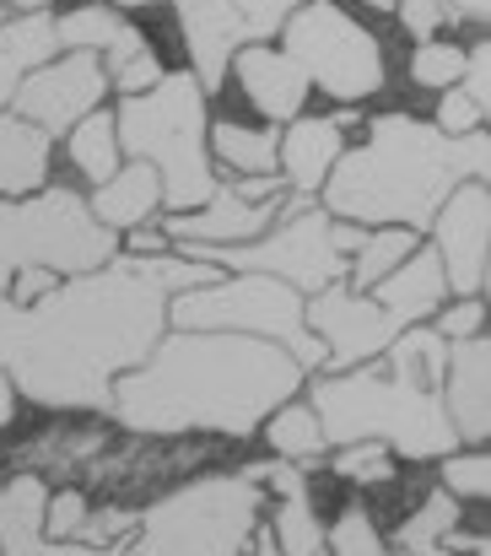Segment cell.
Here are the masks:
<instances>
[{"instance_id":"4316f807","label":"cell","mask_w":491,"mask_h":556,"mask_svg":"<svg viewBox=\"0 0 491 556\" xmlns=\"http://www.w3.org/2000/svg\"><path fill=\"white\" fill-rule=\"evenodd\" d=\"M265 443H270V454L276 459H292V465H319L329 454V438L325 427H319V410L309 405V394H292V400H281L265 421Z\"/></svg>"},{"instance_id":"8fae6325","label":"cell","mask_w":491,"mask_h":556,"mask_svg":"<svg viewBox=\"0 0 491 556\" xmlns=\"http://www.w3.org/2000/svg\"><path fill=\"white\" fill-rule=\"evenodd\" d=\"M303 0H173L178 38L189 49V76L216 92L227 81V65L243 43H270L281 22Z\"/></svg>"},{"instance_id":"d590c367","label":"cell","mask_w":491,"mask_h":556,"mask_svg":"<svg viewBox=\"0 0 491 556\" xmlns=\"http://www.w3.org/2000/svg\"><path fill=\"white\" fill-rule=\"evenodd\" d=\"M432 125H438L443 136H476V130H487V114H481L459 87H443V92H438V114H432Z\"/></svg>"},{"instance_id":"ab89813d","label":"cell","mask_w":491,"mask_h":556,"mask_svg":"<svg viewBox=\"0 0 491 556\" xmlns=\"http://www.w3.org/2000/svg\"><path fill=\"white\" fill-rule=\"evenodd\" d=\"M60 276L54 270H43V265H22V270H11V287H5V303H38L49 287H54Z\"/></svg>"},{"instance_id":"8992f818","label":"cell","mask_w":491,"mask_h":556,"mask_svg":"<svg viewBox=\"0 0 491 556\" xmlns=\"http://www.w3.org/2000/svg\"><path fill=\"white\" fill-rule=\"evenodd\" d=\"M265 514L270 492L249 465L211 470L147 503L125 546L130 556H249Z\"/></svg>"},{"instance_id":"6da1fadb","label":"cell","mask_w":491,"mask_h":556,"mask_svg":"<svg viewBox=\"0 0 491 556\" xmlns=\"http://www.w3.org/2000/svg\"><path fill=\"white\" fill-rule=\"evenodd\" d=\"M167 330V292L136 254L60 276L38 303L0 298V372L49 410H109L114 378Z\"/></svg>"},{"instance_id":"74e56055","label":"cell","mask_w":491,"mask_h":556,"mask_svg":"<svg viewBox=\"0 0 491 556\" xmlns=\"http://www.w3.org/2000/svg\"><path fill=\"white\" fill-rule=\"evenodd\" d=\"M416 43L421 38H438V27L449 22V11H443V0H394V11H389Z\"/></svg>"},{"instance_id":"ee69618b","label":"cell","mask_w":491,"mask_h":556,"mask_svg":"<svg viewBox=\"0 0 491 556\" xmlns=\"http://www.w3.org/2000/svg\"><path fill=\"white\" fill-rule=\"evenodd\" d=\"M5 11H54V0H5Z\"/></svg>"},{"instance_id":"484cf974","label":"cell","mask_w":491,"mask_h":556,"mask_svg":"<svg viewBox=\"0 0 491 556\" xmlns=\"http://www.w3.org/2000/svg\"><path fill=\"white\" fill-rule=\"evenodd\" d=\"M276 125H243V119H211L205 147L232 179H270L276 174Z\"/></svg>"},{"instance_id":"f546056e","label":"cell","mask_w":491,"mask_h":556,"mask_svg":"<svg viewBox=\"0 0 491 556\" xmlns=\"http://www.w3.org/2000/svg\"><path fill=\"white\" fill-rule=\"evenodd\" d=\"M438 465V486L449 492V497H459V503H487L491 497V454L487 443H459V448H449L443 459H432Z\"/></svg>"},{"instance_id":"ba28073f","label":"cell","mask_w":491,"mask_h":556,"mask_svg":"<svg viewBox=\"0 0 491 556\" xmlns=\"http://www.w3.org/2000/svg\"><path fill=\"white\" fill-rule=\"evenodd\" d=\"M119 254V232H109L87 194L65 185H43L33 194H0V265H43L54 276L98 270Z\"/></svg>"},{"instance_id":"ac0fdd59","label":"cell","mask_w":491,"mask_h":556,"mask_svg":"<svg viewBox=\"0 0 491 556\" xmlns=\"http://www.w3.org/2000/svg\"><path fill=\"white\" fill-rule=\"evenodd\" d=\"M43 476H11L0 486V556H130L125 541L87 546V541H49L43 535Z\"/></svg>"},{"instance_id":"9a60e30c","label":"cell","mask_w":491,"mask_h":556,"mask_svg":"<svg viewBox=\"0 0 491 556\" xmlns=\"http://www.w3.org/2000/svg\"><path fill=\"white\" fill-rule=\"evenodd\" d=\"M109 98V76H103V60L87 54V49H60L54 60H43L38 71H27L11 92V114L33 119L38 130L49 136H65L81 114L103 109Z\"/></svg>"},{"instance_id":"60d3db41","label":"cell","mask_w":491,"mask_h":556,"mask_svg":"<svg viewBox=\"0 0 491 556\" xmlns=\"http://www.w3.org/2000/svg\"><path fill=\"white\" fill-rule=\"evenodd\" d=\"M163 249H173V243H167L163 227H152V222H141V227L119 232V254H163Z\"/></svg>"},{"instance_id":"b9f144b4","label":"cell","mask_w":491,"mask_h":556,"mask_svg":"<svg viewBox=\"0 0 491 556\" xmlns=\"http://www.w3.org/2000/svg\"><path fill=\"white\" fill-rule=\"evenodd\" d=\"M443 11H449L454 22H481V27H487L491 0H443Z\"/></svg>"},{"instance_id":"f35d334b","label":"cell","mask_w":491,"mask_h":556,"mask_svg":"<svg viewBox=\"0 0 491 556\" xmlns=\"http://www.w3.org/2000/svg\"><path fill=\"white\" fill-rule=\"evenodd\" d=\"M130 530H136V514L130 508H103V514H87V525L76 530V541L114 546V541H130Z\"/></svg>"},{"instance_id":"603a6c76","label":"cell","mask_w":491,"mask_h":556,"mask_svg":"<svg viewBox=\"0 0 491 556\" xmlns=\"http://www.w3.org/2000/svg\"><path fill=\"white\" fill-rule=\"evenodd\" d=\"M54 168V136L33 119L0 109V194H33L49 185Z\"/></svg>"},{"instance_id":"f6af8a7d","label":"cell","mask_w":491,"mask_h":556,"mask_svg":"<svg viewBox=\"0 0 491 556\" xmlns=\"http://www.w3.org/2000/svg\"><path fill=\"white\" fill-rule=\"evenodd\" d=\"M109 5H119V11H141V5H163V0H109Z\"/></svg>"},{"instance_id":"e575fe53","label":"cell","mask_w":491,"mask_h":556,"mask_svg":"<svg viewBox=\"0 0 491 556\" xmlns=\"http://www.w3.org/2000/svg\"><path fill=\"white\" fill-rule=\"evenodd\" d=\"M443 341H465V336H481L487 330V298H449L432 319H427Z\"/></svg>"},{"instance_id":"2e32d148","label":"cell","mask_w":491,"mask_h":556,"mask_svg":"<svg viewBox=\"0 0 491 556\" xmlns=\"http://www.w3.org/2000/svg\"><path fill=\"white\" fill-rule=\"evenodd\" d=\"M298 205V194H270V200H249L238 185H216V194L194 211H167L163 232L167 243H249L260 232H270L287 211Z\"/></svg>"},{"instance_id":"277c9868","label":"cell","mask_w":491,"mask_h":556,"mask_svg":"<svg viewBox=\"0 0 491 556\" xmlns=\"http://www.w3.org/2000/svg\"><path fill=\"white\" fill-rule=\"evenodd\" d=\"M443 363H449V341L432 325H411L378 357L356 368L309 372L303 389H309V405L319 410L329 448L378 438L389 443L394 459H411V465H432L449 448H459V432L438 394Z\"/></svg>"},{"instance_id":"4dcf8cb0","label":"cell","mask_w":491,"mask_h":556,"mask_svg":"<svg viewBox=\"0 0 491 556\" xmlns=\"http://www.w3.org/2000/svg\"><path fill=\"white\" fill-rule=\"evenodd\" d=\"M325 541H329V556H389L383 530H378V519H373V508L362 497H351L335 514V525H325Z\"/></svg>"},{"instance_id":"1f68e13d","label":"cell","mask_w":491,"mask_h":556,"mask_svg":"<svg viewBox=\"0 0 491 556\" xmlns=\"http://www.w3.org/2000/svg\"><path fill=\"white\" fill-rule=\"evenodd\" d=\"M329 470L351 486H383V481H394V454L378 438H356V443L329 448Z\"/></svg>"},{"instance_id":"8d00e7d4","label":"cell","mask_w":491,"mask_h":556,"mask_svg":"<svg viewBox=\"0 0 491 556\" xmlns=\"http://www.w3.org/2000/svg\"><path fill=\"white\" fill-rule=\"evenodd\" d=\"M459 92L481 109V114H491V43L481 38L476 49H465V71H459Z\"/></svg>"},{"instance_id":"d6a6232c","label":"cell","mask_w":491,"mask_h":556,"mask_svg":"<svg viewBox=\"0 0 491 556\" xmlns=\"http://www.w3.org/2000/svg\"><path fill=\"white\" fill-rule=\"evenodd\" d=\"M459 71H465V49L459 43H443V38H421L411 49V81L421 92H443V87H459Z\"/></svg>"},{"instance_id":"7402d4cb","label":"cell","mask_w":491,"mask_h":556,"mask_svg":"<svg viewBox=\"0 0 491 556\" xmlns=\"http://www.w3.org/2000/svg\"><path fill=\"white\" fill-rule=\"evenodd\" d=\"M87 205H92V216H98L109 232H130V227H141V222H158V211H163V179H158L152 163L125 157L103 185H92Z\"/></svg>"},{"instance_id":"83f0119b","label":"cell","mask_w":491,"mask_h":556,"mask_svg":"<svg viewBox=\"0 0 491 556\" xmlns=\"http://www.w3.org/2000/svg\"><path fill=\"white\" fill-rule=\"evenodd\" d=\"M65 157H71V168H76L87 185H103V179L125 163V152H119V130H114V109H92V114H81V119L65 130Z\"/></svg>"},{"instance_id":"5b68a950","label":"cell","mask_w":491,"mask_h":556,"mask_svg":"<svg viewBox=\"0 0 491 556\" xmlns=\"http://www.w3.org/2000/svg\"><path fill=\"white\" fill-rule=\"evenodd\" d=\"M119 152L152 163L163 179V211H194L216 194V163L205 147L211 130V92L189 71H163L158 87L119 98L114 109Z\"/></svg>"},{"instance_id":"bcb514c9","label":"cell","mask_w":491,"mask_h":556,"mask_svg":"<svg viewBox=\"0 0 491 556\" xmlns=\"http://www.w3.org/2000/svg\"><path fill=\"white\" fill-rule=\"evenodd\" d=\"M5 287H11V270H5V265H0V298H5Z\"/></svg>"},{"instance_id":"836d02e7","label":"cell","mask_w":491,"mask_h":556,"mask_svg":"<svg viewBox=\"0 0 491 556\" xmlns=\"http://www.w3.org/2000/svg\"><path fill=\"white\" fill-rule=\"evenodd\" d=\"M87 514H92V503H87L81 486L49 492V503H43V535L49 541H76V530L87 525Z\"/></svg>"},{"instance_id":"cb8c5ba5","label":"cell","mask_w":491,"mask_h":556,"mask_svg":"<svg viewBox=\"0 0 491 556\" xmlns=\"http://www.w3.org/2000/svg\"><path fill=\"white\" fill-rule=\"evenodd\" d=\"M465 525V503L449 497L443 486H432L400 525L394 535H383L389 556H454V530Z\"/></svg>"},{"instance_id":"d6986e66","label":"cell","mask_w":491,"mask_h":556,"mask_svg":"<svg viewBox=\"0 0 491 556\" xmlns=\"http://www.w3.org/2000/svg\"><path fill=\"white\" fill-rule=\"evenodd\" d=\"M443 410L459 432V443H487L491 438V341L481 336H465V341H449V363H443Z\"/></svg>"},{"instance_id":"e0dca14e","label":"cell","mask_w":491,"mask_h":556,"mask_svg":"<svg viewBox=\"0 0 491 556\" xmlns=\"http://www.w3.org/2000/svg\"><path fill=\"white\" fill-rule=\"evenodd\" d=\"M227 76L243 87V103L265 119V125H287L309 109V76L298 71V60L281 43H243L227 65Z\"/></svg>"},{"instance_id":"30bf717a","label":"cell","mask_w":491,"mask_h":556,"mask_svg":"<svg viewBox=\"0 0 491 556\" xmlns=\"http://www.w3.org/2000/svg\"><path fill=\"white\" fill-rule=\"evenodd\" d=\"M329 216L319 200H298L270 232L249 238V243H173L189 260H205L216 270H260L276 276L287 287H298L303 298L319 292L329 281H345V254L329 238Z\"/></svg>"},{"instance_id":"d4e9b609","label":"cell","mask_w":491,"mask_h":556,"mask_svg":"<svg viewBox=\"0 0 491 556\" xmlns=\"http://www.w3.org/2000/svg\"><path fill=\"white\" fill-rule=\"evenodd\" d=\"M60 54V38H54V11H16L0 22V109L11 103L16 81L27 71H38L43 60Z\"/></svg>"},{"instance_id":"5bb4252c","label":"cell","mask_w":491,"mask_h":556,"mask_svg":"<svg viewBox=\"0 0 491 556\" xmlns=\"http://www.w3.org/2000/svg\"><path fill=\"white\" fill-rule=\"evenodd\" d=\"M303 319H309V330H314L319 346H325V368L319 372L356 368V363L378 357V352L405 330L373 292H351L345 281H329L319 292H309V298H303Z\"/></svg>"},{"instance_id":"9c48e42d","label":"cell","mask_w":491,"mask_h":556,"mask_svg":"<svg viewBox=\"0 0 491 556\" xmlns=\"http://www.w3.org/2000/svg\"><path fill=\"white\" fill-rule=\"evenodd\" d=\"M276 38L298 60L309 87L335 98L340 109H356V103H367V98H378L389 87L383 38L362 16H351L340 0H303L281 22Z\"/></svg>"},{"instance_id":"7c38bea8","label":"cell","mask_w":491,"mask_h":556,"mask_svg":"<svg viewBox=\"0 0 491 556\" xmlns=\"http://www.w3.org/2000/svg\"><path fill=\"white\" fill-rule=\"evenodd\" d=\"M54 38H60V49L98 54L103 76H109V92H119V98H136V92L158 87L167 71L158 60V49H152V38L109 0H81V5L60 11L54 16Z\"/></svg>"},{"instance_id":"44dd1931","label":"cell","mask_w":491,"mask_h":556,"mask_svg":"<svg viewBox=\"0 0 491 556\" xmlns=\"http://www.w3.org/2000/svg\"><path fill=\"white\" fill-rule=\"evenodd\" d=\"M373 298L411 330V325H427L443 303H449V281H443V265H438V254L427 249V238H421V249L416 254H405L378 287H373Z\"/></svg>"},{"instance_id":"7a4b0ae2","label":"cell","mask_w":491,"mask_h":556,"mask_svg":"<svg viewBox=\"0 0 491 556\" xmlns=\"http://www.w3.org/2000/svg\"><path fill=\"white\" fill-rule=\"evenodd\" d=\"M309 372L292 352L232 330H173L130 372L114 378L109 416L141 438H254L260 421L303 394Z\"/></svg>"},{"instance_id":"3957f363","label":"cell","mask_w":491,"mask_h":556,"mask_svg":"<svg viewBox=\"0 0 491 556\" xmlns=\"http://www.w3.org/2000/svg\"><path fill=\"white\" fill-rule=\"evenodd\" d=\"M487 130L443 136L432 119L394 109V114L367 119V136L335 157V168L325 174L314 200L335 222L427 232V222L449 200V189L465 185V179H487Z\"/></svg>"},{"instance_id":"7dc6e473","label":"cell","mask_w":491,"mask_h":556,"mask_svg":"<svg viewBox=\"0 0 491 556\" xmlns=\"http://www.w3.org/2000/svg\"><path fill=\"white\" fill-rule=\"evenodd\" d=\"M0 22H5V0H0Z\"/></svg>"},{"instance_id":"4fadbf2b","label":"cell","mask_w":491,"mask_h":556,"mask_svg":"<svg viewBox=\"0 0 491 556\" xmlns=\"http://www.w3.org/2000/svg\"><path fill=\"white\" fill-rule=\"evenodd\" d=\"M427 249L443 265L449 298H487L491 281V189L487 179H465L427 222Z\"/></svg>"},{"instance_id":"f1b7e54d","label":"cell","mask_w":491,"mask_h":556,"mask_svg":"<svg viewBox=\"0 0 491 556\" xmlns=\"http://www.w3.org/2000/svg\"><path fill=\"white\" fill-rule=\"evenodd\" d=\"M421 249V232L416 227H367L362 232V243L351 249V260H345V287L351 292H373L405 254H416Z\"/></svg>"},{"instance_id":"ffe728a7","label":"cell","mask_w":491,"mask_h":556,"mask_svg":"<svg viewBox=\"0 0 491 556\" xmlns=\"http://www.w3.org/2000/svg\"><path fill=\"white\" fill-rule=\"evenodd\" d=\"M340 152H345V114H298L281 125L276 174L298 200H314Z\"/></svg>"},{"instance_id":"52a82bcc","label":"cell","mask_w":491,"mask_h":556,"mask_svg":"<svg viewBox=\"0 0 491 556\" xmlns=\"http://www.w3.org/2000/svg\"><path fill=\"white\" fill-rule=\"evenodd\" d=\"M167 325L173 330H232V336H260L292 352L303 372L325 368V346L303 319V292L260 276V270H222L205 287L173 292L167 298Z\"/></svg>"},{"instance_id":"7bdbcfd3","label":"cell","mask_w":491,"mask_h":556,"mask_svg":"<svg viewBox=\"0 0 491 556\" xmlns=\"http://www.w3.org/2000/svg\"><path fill=\"white\" fill-rule=\"evenodd\" d=\"M16 400H22V394H16V383L0 372V432L11 427V416H16Z\"/></svg>"}]
</instances>
